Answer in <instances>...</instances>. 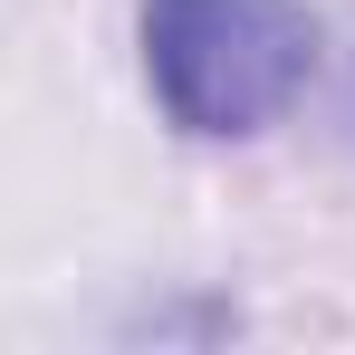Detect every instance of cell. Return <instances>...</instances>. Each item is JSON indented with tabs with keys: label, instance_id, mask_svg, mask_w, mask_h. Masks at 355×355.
<instances>
[{
	"label": "cell",
	"instance_id": "6da1fadb",
	"mask_svg": "<svg viewBox=\"0 0 355 355\" xmlns=\"http://www.w3.org/2000/svg\"><path fill=\"white\" fill-rule=\"evenodd\" d=\"M307 77L317 19L297 0H144V87L182 135H259Z\"/></svg>",
	"mask_w": 355,
	"mask_h": 355
}]
</instances>
